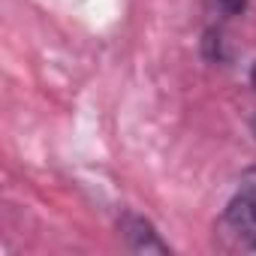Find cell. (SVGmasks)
Wrapping results in <instances>:
<instances>
[{
	"mask_svg": "<svg viewBox=\"0 0 256 256\" xmlns=\"http://www.w3.org/2000/svg\"><path fill=\"white\" fill-rule=\"evenodd\" d=\"M202 4L211 16H217V22H232L247 12L250 0H202Z\"/></svg>",
	"mask_w": 256,
	"mask_h": 256,
	"instance_id": "277c9868",
	"label": "cell"
},
{
	"mask_svg": "<svg viewBox=\"0 0 256 256\" xmlns=\"http://www.w3.org/2000/svg\"><path fill=\"white\" fill-rule=\"evenodd\" d=\"M214 238L229 253H256V169L238 178L235 193L214 223Z\"/></svg>",
	"mask_w": 256,
	"mask_h": 256,
	"instance_id": "6da1fadb",
	"label": "cell"
},
{
	"mask_svg": "<svg viewBox=\"0 0 256 256\" xmlns=\"http://www.w3.org/2000/svg\"><path fill=\"white\" fill-rule=\"evenodd\" d=\"M250 84H253V90H256V64H253V70H250Z\"/></svg>",
	"mask_w": 256,
	"mask_h": 256,
	"instance_id": "5b68a950",
	"label": "cell"
},
{
	"mask_svg": "<svg viewBox=\"0 0 256 256\" xmlns=\"http://www.w3.org/2000/svg\"><path fill=\"white\" fill-rule=\"evenodd\" d=\"M118 232L126 244V250L133 253H172L169 241H163V235L157 232V226L145 217V214H136V211H124L118 217Z\"/></svg>",
	"mask_w": 256,
	"mask_h": 256,
	"instance_id": "7a4b0ae2",
	"label": "cell"
},
{
	"mask_svg": "<svg viewBox=\"0 0 256 256\" xmlns=\"http://www.w3.org/2000/svg\"><path fill=\"white\" fill-rule=\"evenodd\" d=\"M202 58L208 64H226L229 60V52H226V34L220 24H211L205 34H202Z\"/></svg>",
	"mask_w": 256,
	"mask_h": 256,
	"instance_id": "3957f363",
	"label": "cell"
}]
</instances>
